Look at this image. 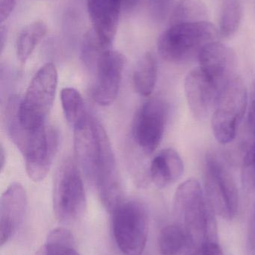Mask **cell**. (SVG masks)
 Here are the masks:
<instances>
[{
    "label": "cell",
    "mask_w": 255,
    "mask_h": 255,
    "mask_svg": "<svg viewBox=\"0 0 255 255\" xmlns=\"http://www.w3.org/2000/svg\"><path fill=\"white\" fill-rule=\"evenodd\" d=\"M78 163L97 189L103 207L112 213L123 201V188L112 144L100 121L88 113L73 128Z\"/></svg>",
    "instance_id": "cell-1"
},
{
    "label": "cell",
    "mask_w": 255,
    "mask_h": 255,
    "mask_svg": "<svg viewBox=\"0 0 255 255\" xmlns=\"http://www.w3.org/2000/svg\"><path fill=\"white\" fill-rule=\"evenodd\" d=\"M174 211L177 223L185 230L192 248L217 242L216 214L197 180H187L177 189Z\"/></svg>",
    "instance_id": "cell-2"
},
{
    "label": "cell",
    "mask_w": 255,
    "mask_h": 255,
    "mask_svg": "<svg viewBox=\"0 0 255 255\" xmlns=\"http://www.w3.org/2000/svg\"><path fill=\"white\" fill-rule=\"evenodd\" d=\"M218 36V28L208 20L172 23L159 37L157 48L166 61L187 62L198 58L203 48Z\"/></svg>",
    "instance_id": "cell-3"
},
{
    "label": "cell",
    "mask_w": 255,
    "mask_h": 255,
    "mask_svg": "<svg viewBox=\"0 0 255 255\" xmlns=\"http://www.w3.org/2000/svg\"><path fill=\"white\" fill-rule=\"evenodd\" d=\"M58 73L52 63L42 66L19 100L17 117L22 127L35 130L45 127L55 100Z\"/></svg>",
    "instance_id": "cell-4"
},
{
    "label": "cell",
    "mask_w": 255,
    "mask_h": 255,
    "mask_svg": "<svg viewBox=\"0 0 255 255\" xmlns=\"http://www.w3.org/2000/svg\"><path fill=\"white\" fill-rule=\"evenodd\" d=\"M247 104V86L241 77L234 76L221 87L211 120L213 133L220 143L224 145L235 139Z\"/></svg>",
    "instance_id": "cell-5"
},
{
    "label": "cell",
    "mask_w": 255,
    "mask_h": 255,
    "mask_svg": "<svg viewBox=\"0 0 255 255\" xmlns=\"http://www.w3.org/2000/svg\"><path fill=\"white\" fill-rule=\"evenodd\" d=\"M112 232L124 255H142L149 232L147 208L138 200L123 201L112 212Z\"/></svg>",
    "instance_id": "cell-6"
},
{
    "label": "cell",
    "mask_w": 255,
    "mask_h": 255,
    "mask_svg": "<svg viewBox=\"0 0 255 255\" xmlns=\"http://www.w3.org/2000/svg\"><path fill=\"white\" fill-rule=\"evenodd\" d=\"M204 186L207 199L216 215L228 221L234 220L239 209L238 185L229 168L213 154L205 159Z\"/></svg>",
    "instance_id": "cell-7"
},
{
    "label": "cell",
    "mask_w": 255,
    "mask_h": 255,
    "mask_svg": "<svg viewBox=\"0 0 255 255\" xmlns=\"http://www.w3.org/2000/svg\"><path fill=\"white\" fill-rule=\"evenodd\" d=\"M53 210L61 223L76 221L86 208V196L80 171L71 158H67L57 169L53 184Z\"/></svg>",
    "instance_id": "cell-8"
},
{
    "label": "cell",
    "mask_w": 255,
    "mask_h": 255,
    "mask_svg": "<svg viewBox=\"0 0 255 255\" xmlns=\"http://www.w3.org/2000/svg\"><path fill=\"white\" fill-rule=\"evenodd\" d=\"M169 115L166 100L154 97L145 102L137 111L132 124V137L139 149L152 154L160 145Z\"/></svg>",
    "instance_id": "cell-9"
},
{
    "label": "cell",
    "mask_w": 255,
    "mask_h": 255,
    "mask_svg": "<svg viewBox=\"0 0 255 255\" xmlns=\"http://www.w3.org/2000/svg\"><path fill=\"white\" fill-rule=\"evenodd\" d=\"M58 145L53 127L45 126L30 131L20 153L25 158V170L34 182L43 181L49 172Z\"/></svg>",
    "instance_id": "cell-10"
},
{
    "label": "cell",
    "mask_w": 255,
    "mask_h": 255,
    "mask_svg": "<svg viewBox=\"0 0 255 255\" xmlns=\"http://www.w3.org/2000/svg\"><path fill=\"white\" fill-rule=\"evenodd\" d=\"M124 64L125 58L118 51L109 49L100 55L92 70L96 79L91 96L97 104L108 106L115 101L119 92Z\"/></svg>",
    "instance_id": "cell-11"
},
{
    "label": "cell",
    "mask_w": 255,
    "mask_h": 255,
    "mask_svg": "<svg viewBox=\"0 0 255 255\" xmlns=\"http://www.w3.org/2000/svg\"><path fill=\"white\" fill-rule=\"evenodd\" d=\"M220 89L199 67L187 74L184 91L189 109L196 120L204 121L213 112Z\"/></svg>",
    "instance_id": "cell-12"
},
{
    "label": "cell",
    "mask_w": 255,
    "mask_h": 255,
    "mask_svg": "<svg viewBox=\"0 0 255 255\" xmlns=\"http://www.w3.org/2000/svg\"><path fill=\"white\" fill-rule=\"evenodd\" d=\"M198 59L199 68L220 88L235 76L237 56L235 51L220 42H211L203 48Z\"/></svg>",
    "instance_id": "cell-13"
},
{
    "label": "cell",
    "mask_w": 255,
    "mask_h": 255,
    "mask_svg": "<svg viewBox=\"0 0 255 255\" xmlns=\"http://www.w3.org/2000/svg\"><path fill=\"white\" fill-rule=\"evenodd\" d=\"M27 208L25 189L19 183H12L1 195L0 201V244H7L22 223Z\"/></svg>",
    "instance_id": "cell-14"
},
{
    "label": "cell",
    "mask_w": 255,
    "mask_h": 255,
    "mask_svg": "<svg viewBox=\"0 0 255 255\" xmlns=\"http://www.w3.org/2000/svg\"><path fill=\"white\" fill-rule=\"evenodd\" d=\"M123 4L124 0H87L93 31L109 47L116 35Z\"/></svg>",
    "instance_id": "cell-15"
},
{
    "label": "cell",
    "mask_w": 255,
    "mask_h": 255,
    "mask_svg": "<svg viewBox=\"0 0 255 255\" xmlns=\"http://www.w3.org/2000/svg\"><path fill=\"white\" fill-rule=\"evenodd\" d=\"M184 171V162L178 151L172 148H164L151 161L150 179L159 188H166L178 181Z\"/></svg>",
    "instance_id": "cell-16"
},
{
    "label": "cell",
    "mask_w": 255,
    "mask_h": 255,
    "mask_svg": "<svg viewBox=\"0 0 255 255\" xmlns=\"http://www.w3.org/2000/svg\"><path fill=\"white\" fill-rule=\"evenodd\" d=\"M157 60L151 52H147L140 58L135 67L133 83L135 90L142 97L151 95L157 81Z\"/></svg>",
    "instance_id": "cell-17"
},
{
    "label": "cell",
    "mask_w": 255,
    "mask_h": 255,
    "mask_svg": "<svg viewBox=\"0 0 255 255\" xmlns=\"http://www.w3.org/2000/svg\"><path fill=\"white\" fill-rule=\"evenodd\" d=\"M157 242L161 255H181L187 249L192 248L185 230L178 223L163 228L159 234Z\"/></svg>",
    "instance_id": "cell-18"
},
{
    "label": "cell",
    "mask_w": 255,
    "mask_h": 255,
    "mask_svg": "<svg viewBox=\"0 0 255 255\" xmlns=\"http://www.w3.org/2000/svg\"><path fill=\"white\" fill-rule=\"evenodd\" d=\"M47 32V26L42 20L34 21L22 28L16 40V56L25 63Z\"/></svg>",
    "instance_id": "cell-19"
},
{
    "label": "cell",
    "mask_w": 255,
    "mask_h": 255,
    "mask_svg": "<svg viewBox=\"0 0 255 255\" xmlns=\"http://www.w3.org/2000/svg\"><path fill=\"white\" fill-rule=\"evenodd\" d=\"M242 16V4L240 0H225L220 12L219 35L226 39L235 35L241 25Z\"/></svg>",
    "instance_id": "cell-20"
},
{
    "label": "cell",
    "mask_w": 255,
    "mask_h": 255,
    "mask_svg": "<svg viewBox=\"0 0 255 255\" xmlns=\"http://www.w3.org/2000/svg\"><path fill=\"white\" fill-rule=\"evenodd\" d=\"M74 244L72 234L67 229L58 228L49 234L44 247L37 255H80Z\"/></svg>",
    "instance_id": "cell-21"
},
{
    "label": "cell",
    "mask_w": 255,
    "mask_h": 255,
    "mask_svg": "<svg viewBox=\"0 0 255 255\" xmlns=\"http://www.w3.org/2000/svg\"><path fill=\"white\" fill-rule=\"evenodd\" d=\"M61 102L66 120L73 128L88 115L82 96L74 88H63L61 91Z\"/></svg>",
    "instance_id": "cell-22"
},
{
    "label": "cell",
    "mask_w": 255,
    "mask_h": 255,
    "mask_svg": "<svg viewBox=\"0 0 255 255\" xmlns=\"http://www.w3.org/2000/svg\"><path fill=\"white\" fill-rule=\"evenodd\" d=\"M206 4L202 0H181L172 16V24L208 20Z\"/></svg>",
    "instance_id": "cell-23"
},
{
    "label": "cell",
    "mask_w": 255,
    "mask_h": 255,
    "mask_svg": "<svg viewBox=\"0 0 255 255\" xmlns=\"http://www.w3.org/2000/svg\"><path fill=\"white\" fill-rule=\"evenodd\" d=\"M249 128L251 141L244 157V178L247 186L255 193V100L252 103L249 115Z\"/></svg>",
    "instance_id": "cell-24"
},
{
    "label": "cell",
    "mask_w": 255,
    "mask_h": 255,
    "mask_svg": "<svg viewBox=\"0 0 255 255\" xmlns=\"http://www.w3.org/2000/svg\"><path fill=\"white\" fill-rule=\"evenodd\" d=\"M174 0H149L151 12L156 19L163 20L170 13Z\"/></svg>",
    "instance_id": "cell-25"
},
{
    "label": "cell",
    "mask_w": 255,
    "mask_h": 255,
    "mask_svg": "<svg viewBox=\"0 0 255 255\" xmlns=\"http://www.w3.org/2000/svg\"><path fill=\"white\" fill-rule=\"evenodd\" d=\"M246 250L247 255H255V207L249 223Z\"/></svg>",
    "instance_id": "cell-26"
},
{
    "label": "cell",
    "mask_w": 255,
    "mask_h": 255,
    "mask_svg": "<svg viewBox=\"0 0 255 255\" xmlns=\"http://www.w3.org/2000/svg\"><path fill=\"white\" fill-rule=\"evenodd\" d=\"M192 255H224V254L218 242H211L198 247Z\"/></svg>",
    "instance_id": "cell-27"
},
{
    "label": "cell",
    "mask_w": 255,
    "mask_h": 255,
    "mask_svg": "<svg viewBox=\"0 0 255 255\" xmlns=\"http://www.w3.org/2000/svg\"><path fill=\"white\" fill-rule=\"evenodd\" d=\"M16 0H0V22L7 19L14 10Z\"/></svg>",
    "instance_id": "cell-28"
},
{
    "label": "cell",
    "mask_w": 255,
    "mask_h": 255,
    "mask_svg": "<svg viewBox=\"0 0 255 255\" xmlns=\"http://www.w3.org/2000/svg\"><path fill=\"white\" fill-rule=\"evenodd\" d=\"M7 29L5 25H1L0 27V49L1 52L4 49L6 40H7Z\"/></svg>",
    "instance_id": "cell-29"
},
{
    "label": "cell",
    "mask_w": 255,
    "mask_h": 255,
    "mask_svg": "<svg viewBox=\"0 0 255 255\" xmlns=\"http://www.w3.org/2000/svg\"><path fill=\"white\" fill-rule=\"evenodd\" d=\"M6 155L4 153V149L2 145H1V149H0V163H1V170L4 169V164H5Z\"/></svg>",
    "instance_id": "cell-30"
},
{
    "label": "cell",
    "mask_w": 255,
    "mask_h": 255,
    "mask_svg": "<svg viewBox=\"0 0 255 255\" xmlns=\"http://www.w3.org/2000/svg\"><path fill=\"white\" fill-rule=\"evenodd\" d=\"M138 1H139V0H124V4L131 7V6L136 4Z\"/></svg>",
    "instance_id": "cell-31"
}]
</instances>
